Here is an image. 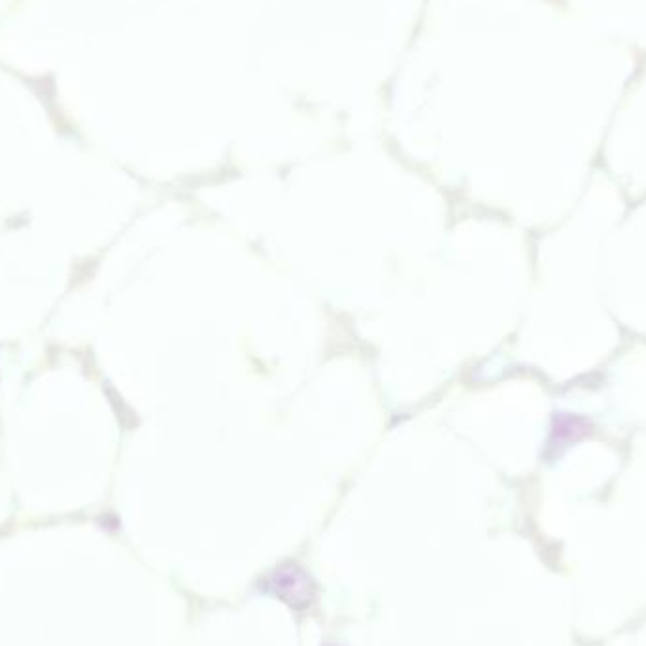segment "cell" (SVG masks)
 <instances>
[{"label":"cell","instance_id":"1","mask_svg":"<svg viewBox=\"0 0 646 646\" xmlns=\"http://www.w3.org/2000/svg\"><path fill=\"white\" fill-rule=\"evenodd\" d=\"M269 586L274 594L288 601L291 607H305L314 597V586L310 578L306 577L305 571L297 567H284L276 571Z\"/></svg>","mask_w":646,"mask_h":646}]
</instances>
